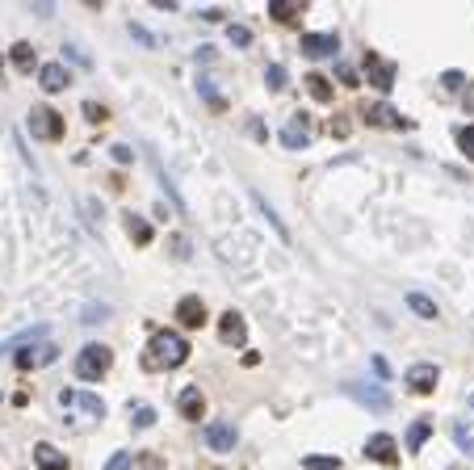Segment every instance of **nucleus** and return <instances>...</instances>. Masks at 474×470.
Returning a JSON list of instances; mask_svg holds the SVG:
<instances>
[{
	"mask_svg": "<svg viewBox=\"0 0 474 470\" xmlns=\"http://www.w3.org/2000/svg\"><path fill=\"white\" fill-rule=\"evenodd\" d=\"M189 361V340L181 332H155L147 340V353H143V370L160 374V370H177V365Z\"/></svg>",
	"mask_w": 474,
	"mask_h": 470,
	"instance_id": "nucleus-1",
	"label": "nucleus"
},
{
	"mask_svg": "<svg viewBox=\"0 0 474 470\" xmlns=\"http://www.w3.org/2000/svg\"><path fill=\"white\" fill-rule=\"evenodd\" d=\"M110 365H114V353L105 344H84L76 357V374H80V382H97V378H105Z\"/></svg>",
	"mask_w": 474,
	"mask_h": 470,
	"instance_id": "nucleus-2",
	"label": "nucleus"
},
{
	"mask_svg": "<svg viewBox=\"0 0 474 470\" xmlns=\"http://www.w3.org/2000/svg\"><path fill=\"white\" fill-rule=\"evenodd\" d=\"M30 135L55 143V139H63V118L50 110V106H34V114H30Z\"/></svg>",
	"mask_w": 474,
	"mask_h": 470,
	"instance_id": "nucleus-3",
	"label": "nucleus"
},
{
	"mask_svg": "<svg viewBox=\"0 0 474 470\" xmlns=\"http://www.w3.org/2000/svg\"><path fill=\"white\" fill-rule=\"evenodd\" d=\"M55 344L50 340H38V344H21L17 353H13V361H17V370H38V365H46V361H55Z\"/></svg>",
	"mask_w": 474,
	"mask_h": 470,
	"instance_id": "nucleus-4",
	"label": "nucleus"
},
{
	"mask_svg": "<svg viewBox=\"0 0 474 470\" xmlns=\"http://www.w3.org/2000/svg\"><path fill=\"white\" fill-rule=\"evenodd\" d=\"M344 395L357 399V403H365L370 411H386L391 407V395L382 386H370V382H344Z\"/></svg>",
	"mask_w": 474,
	"mask_h": 470,
	"instance_id": "nucleus-5",
	"label": "nucleus"
},
{
	"mask_svg": "<svg viewBox=\"0 0 474 470\" xmlns=\"http://www.w3.org/2000/svg\"><path fill=\"white\" fill-rule=\"evenodd\" d=\"M302 55L306 59H332V55H340V38L336 34H302Z\"/></svg>",
	"mask_w": 474,
	"mask_h": 470,
	"instance_id": "nucleus-6",
	"label": "nucleus"
},
{
	"mask_svg": "<svg viewBox=\"0 0 474 470\" xmlns=\"http://www.w3.org/2000/svg\"><path fill=\"white\" fill-rule=\"evenodd\" d=\"M201 441H206L210 449H215V453H231V449H235V441H239V433H235V424H227V420H215V424H206Z\"/></svg>",
	"mask_w": 474,
	"mask_h": 470,
	"instance_id": "nucleus-7",
	"label": "nucleus"
},
{
	"mask_svg": "<svg viewBox=\"0 0 474 470\" xmlns=\"http://www.w3.org/2000/svg\"><path fill=\"white\" fill-rule=\"evenodd\" d=\"M437 378H441V370H437L433 361H419V365H411V370H407V386H411L415 395L437 391Z\"/></svg>",
	"mask_w": 474,
	"mask_h": 470,
	"instance_id": "nucleus-8",
	"label": "nucleus"
},
{
	"mask_svg": "<svg viewBox=\"0 0 474 470\" xmlns=\"http://www.w3.org/2000/svg\"><path fill=\"white\" fill-rule=\"evenodd\" d=\"M59 403L72 411V407H80L84 415H88V424L92 420H101V415H105V407H101V399L97 395H80V391H59Z\"/></svg>",
	"mask_w": 474,
	"mask_h": 470,
	"instance_id": "nucleus-9",
	"label": "nucleus"
},
{
	"mask_svg": "<svg viewBox=\"0 0 474 470\" xmlns=\"http://www.w3.org/2000/svg\"><path fill=\"white\" fill-rule=\"evenodd\" d=\"M365 458H370V462H382V466H391V462L399 458V445H395V437H386V433H374L370 441H365Z\"/></svg>",
	"mask_w": 474,
	"mask_h": 470,
	"instance_id": "nucleus-10",
	"label": "nucleus"
},
{
	"mask_svg": "<svg viewBox=\"0 0 474 470\" xmlns=\"http://www.w3.org/2000/svg\"><path fill=\"white\" fill-rule=\"evenodd\" d=\"M177 320H181V328H201L206 324V302L197 294H185L177 302Z\"/></svg>",
	"mask_w": 474,
	"mask_h": 470,
	"instance_id": "nucleus-11",
	"label": "nucleus"
},
{
	"mask_svg": "<svg viewBox=\"0 0 474 470\" xmlns=\"http://www.w3.org/2000/svg\"><path fill=\"white\" fill-rule=\"evenodd\" d=\"M282 143H286L290 151H298V147H306V143H310V122H306V114H294V118L286 122Z\"/></svg>",
	"mask_w": 474,
	"mask_h": 470,
	"instance_id": "nucleus-12",
	"label": "nucleus"
},
{
	"mask_svg": "<svg viewBox=\"0 0 474 470\" xmlns=\"http://www.w3.org/2000/svg\"><path fill=\"white\" fill-rule=\"evenodd\" d=\"M365 72H370V84H374V88H382V92H391V88H395V68H391L386 59L365 55Z\"/></svg>",
	"mask_w": 474,
	"mask_h": 470,
	"instance_id": "nucleus-13",
	"label": "nucleus"
},
{
	"mask_svg": "<svg viewBox=\"0 0 474 470\" xmlns=\"http://www.w3.org/2000/svg\"><path fill=\"white\" fill-rule=\"evenodd\" d=\"M361 118L370 122V126H395V130H407V118H403V114H395L391 106H365V110H361Z\"/></svg>",
	"mask_w": 474,
	"mask_h": 470,
	"instance_id": "nucleus-14",
	"label": "nucleus"
},
{
	"mask_svg": "<svg viewBox=\"0 0 474 470\" xmlns=\"http://www.w3.org/2000/svg\"><path fill=\"white\" fill-rule=\"evenodd\" d=\"M219 336H223V344H244L248 340V324H244V315H235V311H227V315L219 320Z\"/></svg>",
	"mask_w": 474,
	"mask_h": 470,
	"instance_id": "nucleus-15",
	"label": "nucleus"
},
{
	"mask_svg": "<svg viewBox=\"0 0 474 470\" xmlns=\"http://www.w3.org/2000/svg\"><path fill=\"white\" fill-rule=\"evenodd\" d=\"M38 84H42L46 92H63V88L72 84V72H68L63 63H46V68H38Z\"/></svg>",
	"mask_w": 474,
	"mask_h": 470,
	"instance_id": "nucleus-16",
	"label": "nucleus"
},
{
	"mask_svg": "<svg viewBox=\"0 0 474 470\" xmlns=\"http://www.w3.org/2000/svg\"><path fill=\"white\" fill-rule=\"evenodd\" d=\"M34 466H38V470H72V466H68V453H59L55 445H46V441L34 445Z\"/></svg>",
	"mask_w": 474,
	"mask_h": 470,
	"instance_id": "nucleus-17",
	"label": "nucleus"
},
{
	"mask_svg": "<svg viewBox=\"0 0 474 470\" xmlns=\"http://www.w3.org/2000/svg\"><path fill=\"white\" fill-rule=\"evenodd\" d=\"M177 407H181V415H185V420H197V415H201V407H206V395H201L197 386H185V391L177 395Z\"/></svg>",
	"mask_w": 474,
	"mask_h": 470,
	"instance_id": "nucleus-18",
	"label": "nucleus"
},
{
	"mask_svg": "<svg viewBox=\"0 0 474 470\" xmlns=\"http://www.w3.org/2000/svg\"><path fill=\"white\" fill-rule=\"evenodd\" d=\"M197 92L206 97V106H210V110H215V114H223V110H227V97H223V92L215 88V80H210L206 72L197 76Z\"/></svg>",
	"mask_w": 474,
	"mask_h": 470,
	"instance_id": "nucleus-19",
	"label": "nucleus"
},
{
	"mask_svg": "<svg viewBox=\"0 0 474 470\" xmlns=\"http://www.w3.org/2000/svg\"><path fill=\"white\" fill-rule=\"evenodd\" d=\"M407 306L415 311L419 320H437V302H433L428 294H419V290H411V294H407Z\"/></svg>",
	"mask_w": 474,
	"mask_h": 470,
	"instance_id": "nucleus-20",
	"label": "nucleus"
},
{
	"mask_svg": "<svg viewBox=\"0 0 474 470\" xmlns=\"http://www.w3.org/2000/svg\"><path fill=\"white\" fill-rule=\"evenodd\" d=\"M298 13H302V5H294V0H273V5H269V17L282 21V26L298 21Z\"/></svg>",
	"mask_w": 474,
	"mask_h": 470,
	"instance_id": "nucleus-21",
	"label": "nucleus"
},
{
	"mask_svg": "<svg viewBox=\"0 0 474 470\" xmlns=\"http://www.w3.org/2000/svg\"><path fill=\"white\" fill-rule=\"evenodd\" d=\"M9 59H13V68H21V72H34V46H30V42H13Z\"/></svg>",
	"mask_w": 474,
	"mask_h": 470,
	"instance_id": "nucleus-22",
	"label": "nucleus"
},
{
	"mask_svg": "<svg viewBox=\"0 0 474 470\" xmlns=\"http://www.w3.org/2000/svg\"><path fill=\"white\" fill-rule=\"evenodd\" d=\"M126 231H130V239H135V244H151V223H147V219H139L135 210L126 215Z\"/></svg>",
	"mask_w": 474,
	"mask_h": 470,
	"instance_id": "nucleus-23",
	"label": "nucleus"
},
{
	"mask_svg": "<svg viewBox=\"0 0 474 470\" xmlns=\"http://www.w3.org/2000/svg\"><path fill=\"white\" fill-rule=\"evenodd\" d=\"M428 433H433V429H428V420H415V424L407 429V449H411V453H419V449H424V441H428Z\"/></svg>",
	"mask_w": 474,
	"mask_h": 470,
	"instance_id": "nucleus-24",
	"label": "nucleus"
},
{
	"mask_svg": "<svg viewBox=\"0 0 474 470\" xmlns=\"http://www.w3.org/2000/svg\"><path fill=\"white\" fill-rule=\"evenodd\" d=\"M306 88H310V97H315V101H324V106L332 101V84H328L324 76H315V72H310V76H306Z\"/></svg>",
	"mask_w": 474,
	"mask_h": 470,
	"instance_id": "nucleus-25",
	"label": "nucleus"
},
{
	"mask_svg": "<svg viewBox=\"0 0 474 470\" xmlns=\"http://www.w3.org/2000/svg\"><path fill=\"white\" fill-rule=\"evenodd\" d=\"M302 470H340V458H324V453H310V458H302Z\"/></svg>",
	"mask_w": 474,
	"mask_h": 470,
	"instance_id": "nucleus-26",
	"label": "nucleus"
},
{
	"mask_svg": "<svg viewBox=\"0 0 474 470\" xmlns=\"http://www.w3.org/2000/svg\"><path fill=\"white\" fill-rule=\"evenodd\" d=\"M130 424H135V429H151V424H155V411H151V407H143V403H139V407H135V411H130Z\"/></svg>",
	"mask_w": 474,
	"mask_h": 470,
	"instance_id": "nucleus-27",
	"label": "nucleus"
},
{
	"mask_svg": "<svg viewBox=\"0 0 474 470\" xmlns=\"http://www.w3.org/2000/svg\"><path fill=\"white\" fill-rule=\"evenodd\" d=\"M453 437H457V449H462V453H474V433H470L462 420L453 424Z\"/></svg>",
	"mask_w": 474,
	"mask_h": 470,
	"instance_id": "nucleus-28",
	"label": "nucleus"
},
{
	"mask_svg": "<svg viewBox=\"0 0 474 470\" xmlns=\"http://www.w3.org/2000/svg\"><path fill=\"white\" fill-rule=\"evenodd\" d=\"M265 84H269V92H282V88H286V68L273 63V68L265 72Z\"/></svg>",
	"mask_w": 474,
	"mask_h": 470,
	"instance_id": "nucleus-29",
	"label": "nucleus"
},
{
	"mask_svg": "<svg viewBox=\"0 0 474 470\" xmlns=\"http://www.w3.org/2000/svg\"><path fill=\"white\" fill-rule=\"evenodd\" d=\"M457 147H462V155H466V160H474V126H466V130L457 135Z\"/></svg>",
	"mask_w": 474,
	"mask_h": 470,
	"instance_id": "nucleus-30",
	"label": "nucleus"
},
{
	"mask_svg": "<svg viewBox=\"0 0 474 470\" xmlns=\"http://www.w3.org/2000/svg\"><path fill=\"white\" fill-rule=\"evenodd\" d=\"M227 38H231L235 46H252V30H248V26H231V30H227Z\"/></svg>",
	"mask_w": 474,
	"mask_h": 470,
	"instance_id": "nucleus-31",
	"label": "nucleus"
},
{
	"mask_svg": "<svg viewBox=\"0 0 474 470\" xmlns=\"http://www.w3.org/2000/svg\"><path fill=\"white\" fill-rule=\"evenodd\" d=\"M63 59H72V63H80V68H88V55H84V50H80V46H72V42L63 46Z\"/></svg>",
	"mask_w": 474,
	"mask_h": 470,
	"instance_id": "nucleus-32",
	"label": "nucleus"
},
{
	"mask_svg": "<svg viewBox=\"0 0 474 470\" xmlns=\"http://www.w3.org/2000/svg\"><path fill=\"white\" fill-rule=\"evenodd\" d=\"M97 320H110V306H88L84 311V324H97Z\"/></svg>",
	"mask_w": 474,
	"mask_h": 470,
	"instance_id": "nucleus-33",
	"label": "nucleus"
},
{
	"mask_svg": "<svg viewBox=\"0 0 474 470\" xmlns=\"http://www.w3.org/2000/svg\"><path fill=\"white\" fill-rule=\"evenodd\" d=\"M84 118H88V122H105V106H97V101H88V106H84Z\"/></svg>",
	"mask_w": 474,
	"mask_h": 470,
	"instance_id": "nucleus-34",
	"label": "nucleus"
},
{
	"mask_svg": "<svg viewBox=\"0 0 474 470\" xmlns=\"http://www.w3.org/2000/svg\"><path fill=\"white\" fill-rule=\"evenodd\" d=\"M110 155H114L118 164H130V147H126V143H114V147H110Z\"/></svg>",
	"mask_w": 474,
	"mask_h": 470,
	"instance_id": "nucleus-35",
	"label": "nucleus"
},
{
	"mask_svg": "<svg viewBox=\"0 0 474 470\" xmlns=\"http://www.w3.org/2000/svg\"><path fill=\"white\" fill-rule=\"evenodd\" d=\"M130 466V453H114L110 462H105V470H126Z\"/></svg>",
	"mask_w": 474,
	"mask_h": 470,
	"instance_id": "nucleus-36",
	"label": "nucleus"
},
{
	"mask_svg": "<svg viewBox=\"0 0 474 470\" xmlns=\"http://www.w3.org/2000/svg\"><path fill=\"white\" fill-rule=\"evenodd\" d=\"M130 38H139L143 46H155V38H151V34H147L143 26H135V21H130Z\"/></svg>",
	"mask_w": 474,
	"mask_h": 470,
	"instance_id": "nucleus-37",
	"label": "nucleus"
},
{
	"mask_svg": "<svg viewBox=\"0 0 474 470\" xmlns=\"http://www.w3.org/2000/svg\"><path fill=\"white\" fill-rule=\"evenodd\" d=\"M374 370H378V378H391V365H386V357H382V353L374 357Z\"/></svg>",
	"mask_w": 474,
	"mask_h": 470,
	"instance_id": "nucleus-38",
	"label": "nucleus"
},
{
	"mask_svg": "<svg viewBox=\"0 0 474 470\" xmlns=\"http://www.w3.org/2000/svg\"><path fill=\"white\" fill-rule=\"evenodd\" d=\"M336 72H340V80H344V84H357V72H353V68H348V63H340V68H336Z\"/></svg>",
	"mask_w": 474,
	"mask_h": 470,
	"instance_id": "nucleus-39",
	"label": "nucleus"
},
{
	"mask_svg": "<svg viewBox=\"0 0 474 470\" xmlns=\"http://www.w3.org/2000/svg\"><path fill=\"white\" fill-rule=\"evenodd\" d=\"M445 84L449 88H462V72H445Z\"/></svg>",
	"mask_w": 474,
	"mask_h": 470,
	"instance_id": "nucleus-40",
	"label": "nucleus"
},
{
	"mask_svg": "<svg viewBox=\"0 0 474 470\" xmlns=\"http://www.w3.org/2000/svg\"><path fill=\"white\" fill-rule=\"evenodd\" d=\"M466 403H470V407H474V391H470V399H466Z\"/></svg>",
	"mask_w": 474,
	"mask_h": 470,
	"instance_id": "nucleus-41",
	"label": "nucleus"
},
{
	"mask_svg": "<svg viewBox=\"0 0 474 470\" xmlns=\"http://www.w3.org/2000/svg\"><path fill=\"white\" fill-rule=\"evenodd\" d=\"M0 63H5V59H0Z\"/></svg>",
	"mask_w": 474,
	"mask_h": 470,
	"instance_id": "nucleus-42",
	"label": "nucleus"
}]
</instances>
